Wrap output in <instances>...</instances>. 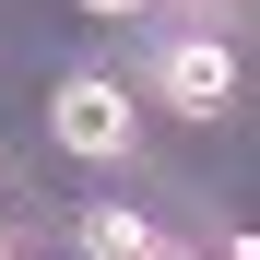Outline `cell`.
Segmentation results:
<instances>
[{"label": "cell", "instance_id": "6da1fadb", "mask_svg": "<svg viewBox=\"0 0 260 260\" xmlns=\"http://www.w3.org/2000/svg\"><path fill=\"white\" fill-rule=\"evenodd\" d=\"M130 130H142V107H130L107 71H71L59 95H48V142L83 154V166H118V154H130Z\"/></svg>", "mask_w": 260, "mask_h": 260}, {"label": "cell", "instance_id": "7a4b0ae2", "mask_svg": "<svg viewBox=\"0 0 260 260\" xmlns=\"http://www.w3.org/2000/svg\"><path fill=\"white\" fill-rule=\"evenodd\" d=\"M154 95L178 118H225L237 107V48H225V36H178V48L154 59Z\"/></svg>", "mask_w": 260, "mask_h": 260}, {"label": "cell", "instance_id": "3957f363", "mask_svg": "<svg viewBox=\"0 0 260 260\" xmlns=\"http://www.w3.org/2000/svg\"><path fill=\"white\" fill-rule=\"evenodd\" d=\"M83 260H154V225L130 201H95V213H83Z\"/></svg>", "mask_w": 260, "mask_h": 260}, {"label": "cell", "instance_id": "277c9868", "mask_svg": "<svg viewBox=\"0 0 260 260\" xmlns=\"http://www.w3.org/2000/svg\"><path fill=\"white\" fill-rule=\"evenodd\" d=\"M83 12H95V24H130V12H142V0H83Z\"/></svg>", "mask_w": 260, "mask_h": 260}, {"label": "cell", "instance_id": "5b68a950", "mask_svg": "<svg viewBox=\"0 0 260 260\" xmlns=\"http://www.w3.org/2000/svg\"><path fill=\"white\" fill-rule=\"evenodd\" d=\"M154 260H201V248H154Z\"/></svg>", "mask_w": 260, "mask_h": 260}, {"label": "cell", "instance_id": "8992f818", "mask_svg": "<svg viewBox=\"0 0 260 260\" xmlns=\"http://www.w3.org/2000/svg\"><path fill=\"white\" fill-rule=\"evenodd\" d=\"M0 260H12V225H0Z\"/></svg>", "mask_w": 260, "mask_h": 260}]
</instances>
